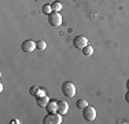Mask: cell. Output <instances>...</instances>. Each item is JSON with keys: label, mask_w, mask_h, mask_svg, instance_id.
<instances>
[{"label": "cell", "mask_w": 129, "mask_h": 124, "mask_svg": "<svg viewBox=\"0 0 129 124\" xmlns=\"http://www.w3.org/2000/svg\"><path fill=\"white\" fill-rule=\"evenodd\" d=\"M62 92L64 97L67 98H73L76 95V86L70 81H64L62 84Z\"/></svg>", "instance_id": "7a4b0ae2"}, {"label": "cell", "mask_w": 129, "mask_h": 124, "mask_svg": "<svg viewBox=\"0 0 129 124\" xmlns=\"http://www.w3.org/2000/svg\"><path fill=\"white\" fill-rule=\"evenodd\" d=\"M76 106H77L78 109H84L85 106H88V104H87L85 99H78V101L76 102Z\"/></svg>", "instance_id": "4fadbf2b"}, {"label": "cell", "mask_w": 129, "mask_h": 124, "mask_svg": "<svg viewBox=\"0 0 129 124\" xmlns=\"http://www.w3.org/2000/svg\"><path fill=\"white\" fill-rule=\"evenodd\" d=\"M40 90H41V88H40L39 86H33V87H30V88H29V94L33 95V97H37V94L40 92Z\"/></svg>", "instance_id": "30bf717a"}, {"label": "cell", "mask_w": 129, "mask_h": 124, "mask_svg": "<svg viewBox=\"0 0 129 124\" xmlns=\"http://www.w3.org/2000/svg\"><path fill=\"white\" fill-rule=\"evenodd\" d=\"M51 7H52V11H60L62 10V4H60L59 2H54L51 4Z\"/></svg>", "instance_id": "5bb4252c"}, {"label": "cell", "mask_w": 129, "mask_h": 124, "mask_svg": "<svg viewBox=\"0 0 129 124\" xmlns=\"http://www.w3.org/2000/svg\"><path fill=\"white\" fill-rule=\"evenodd\" d=\"M82 52H84V55H87V57H89V55L93 54V48H92V46H85L84 48H82Z\"/></svg>", "instance_id": "8fae6325"}, {"label": "cell", "mask_w": 129, "mask_h": 124, "mask_svg": "<svg viewBox=\"0 0 129 124\" xmlns=\"http://www.w3.org/2000/svg\"><path fill=\"white\" fill-rule=\"evenodd\" d=\"M43 12H44V14H47V15H50L51 12H52L51 4H44V6H43Z\"/></svg>", "instance_id": "9a60e30c"}, {"label": "cell", "mask_w": 129, "mask_h": 124, "mask_svg": "<svg viewBox=\"0 0 129 124\" xmlns=\"http://www.w3.org/2000/svg\"><path fill=\"white\" fill-rule=\"evenodd\" d=\"M82 117L85 119V121H93L96 119V110L92 106H85L82 109Z\"/></svg>", "instance_id": "3957f363"}, {"label": "cell", "mask_w": 129, "mask_h": 124, "mask_svg": "<svg viewBox=\"0 0 129 124\" xmlns=\"http://www.w3.org/2000/svg\"><path fill=\"white\" fill-rule=\"evenodd\" d=\"M11 123H13V124H18V123H19V121H18L17 119H14V120H13V121H11Z\"/></svg>", "instance_id": "ac0fdd59"}, {"label": "cell", "mask_w": 129, "mask_h": 124, "mask_svg": "<svg viewBox=\"0 0 129 124\" xmlns=\"http://www.w3.org/2000/svg\"><path fill=\"white\" fill-rule=\"evenodd\" d=\"M48 22H50L51 26H59L62 24V17L58 11H52L50 15H48Z\"/></svg>", "instance_id": "277c9868"}, {"label": "cell", "mask_w": 129, "mask_h": 124, "mask_svg": "<svg viewBox=\"0 0 129 124\" xmlns=\"http://www.w3.org/2000/svg\"><path fill=\"white\" fill-rule=\"evenodd\" d=\"M44 124H60L62 123V114L58 112H51L43 119Z\"/></svg>", "instance_id": "6da1fadb"}, {"label": "cell", "mask_w": 129, "mask_h": 124, "mask_svg": "<svg viewBox=\"0 0 129 124\" xmlns=\"http://www.w3.org/2000/svg\"><path fill=\"white\" fill-rule=\"evenodd\" d=\"M44 95H45V92H44V90H40V92H39V94H37V97H44ZM37 97H36V98H37Z\"/></svg>", "instance_id": "2e32d148"}, {"label": "cell", "mask_w": 129, "mask_h": 124, "mask_svg": "<svg viewBox=\"0 0 129 124\" xmlns=\"http://www.w3.org/2000/svg\"><path fill=\"white\" fill-rule=\"evenodd\" d=\"M58 113H60L63 116V114H66L67 112H69V104H67L66 101H59L58 102Z\"/></svg>", "instance_id": "52a82bcc"}, {"label": "cell", "mask_w": 129, "mask_h": 124, "mask_svg": "<svg viewBox=\"0 0 129 124\" xmlns=\"http://www.w3.org/2000/svg\"><path fill=\"white\" fill-rule=\"evenodd\" d=\"M125 101H126L128 104H129V90L126 91V94H125Z\"/></svg>", "instance_id": "e0dca14e"}, {"label": "cell", "mask_w": 129, "mask_h": 124, "mask_svg": "<svg viewBox=\"0 0 129 124\" xmlns=\"http://www.w3.org/2000/svg\"><path fill=\"white\" fill-rule=\"evenodd\" d=\"M73 44H74L76 48L82 50L85 46H88V39L85 36H76L74 39H73Z\"/></svg>", "instance_id": "5b68a950"}, {"label": "cell", "mask_w": 129, "mask_h": 124, "mask_svg": "<svg viewBox=\"0 0 129 124\" xmlns=\"http://www.w3.org/2000/svg\"><path fill=\"white\" fill-rule=\"evenodd\" d=\"M45 108H47L48 113H51V112H56L58 110V102L56 101H50Z\"/></svg>", "instance_id": "9c48e42d"}, {"label": "cell", "mask_w": 129, "mask_h": 124, "mask_svg": "<svg viewBox=\"0 0 129 124\" xmlns=\"http://www.w3.org/2000/svg\"><path fill=\"white\" fill-rule=\"evenodd\" d=\"M48 102H50V98H48L47 95H44V97H37V99H36V104H37V106H40V108H45Z\"/></svg>", "instance_id": "ba28073f"}, {"label": "cell", "mask_w": 129, "mask_h": 124, "mask_svg": "<svg viewBox=\"0 0 129 124\" xmlns=\"http://www.w3.org/2000/svg\"><path fill=\"white\" fill-rule=\"evenodd\" d=\"M21 48H22L23 52H32V51H35L37 47H36L35 42H32V40H25V42L21 44Z\"/></svg>", "instance_id": "8992f818"}, {"label": "cell", "mask_w": 129, "mask_h": 124, "mask_svg": "<svg viewBox=\"0 0 129 124\" xmlns=\"http://www.w3.org/2000/svg\"><path fill=\"white\" fill-rule=\"evenodd\" d=\"M36 47H37V50H40V51H44V50L47 48V43H45L44 40H39V42L36 43Z\"/></svg>", "instance_id": "7c38bea8"}, {"label": "cell", "mask_w": 129, "mask_h": 124, "mask_svg": "<svg viewBox=\"0 0 129 124\" xmlns=\"http://www.w3.org/2000/svg\"><path fill=\"white\" fill-rule=\"evenodd\" d=\"M126 87H128V90H129V80H128V83H126Z\"/></svg>", "instance_id": "d6986e66"}]
</instances>
